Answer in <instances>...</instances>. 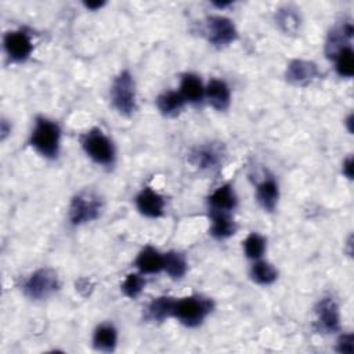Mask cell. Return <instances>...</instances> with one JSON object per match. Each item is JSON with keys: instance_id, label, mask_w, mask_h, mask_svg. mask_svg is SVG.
<instances>
[{"instance_id": "14", "label": "cell", "mask_w": 354, "mask_h": 354, "mask_svg": "<svg viewBox=\"0 0 354 354\" xmlns=\"http://www.w3.org/2000/svg\"><path fill=\"white\" fill-rule=\"evenodd\" d=\"M256 199L264 212H274L279 201V185L272 176L263 178L256 185Z\"/></svg>"}, {"instance_id": "26", "label": "cell", "mask_w": 354, "mask_h": 354, "mask_svg": "<svg viewBox=\"0 0 354 354\" xmlns=\"http://www.w3.org/2000/svg\"><path fill=\"white\" fill-rule=\"evenodd\" d=\"M333 59L336 73L340 77H351L354 75V51L350 47V44L342 47L336 53Z\"/></svg>"}, {"instance_id": "21", "label": "cell", "mask_w": 354, "mask_h": 354, "mask_svg": "<svg viewBox=\"0 0 354 354\" xmlns=\"http://www.w3.org/2000/svg\"><path fill=\"white\" fill-rule=\"evenodd\" d=\"M178 91L188 104H199L205 98V87L195 73H184L181 76Z\"/></svg>"}, {"instance_id": "31", "label": "cell", "mask_w": 354, "mask_h": 354, "mask_svg": "<svg viewBox=\"0 0 354 354\" xmlns=\"http://www.w3.org/2000/svg\"><path fill=\"white\" fill-rule=\"evenodd\" d=\"M83 6L90 11H97L105 6V1H84Z\"/></svg>"}, {"instance_id": "9", "label": "cell", "mask_w": 354, "mask_h": 354, "mask_svg": "<svg viewBox=\"0 0 354 354\" xmlns=\"http://www.w3.org/2000/svg\"><path fill=\"white\" fill-rule=\"evenodd\" d=\"M3 47L8 58L14 62H25L33 51L30 36L22 29L7 32L3 36Z\"/></svg>"}, {"instance_id": "22", "label": "cell", "mask_w": 354, "mask_h": 354, "mask_svg": "<svg viewBox=\"0 0 354 354\" xmlns=\"http://www.w3.org/2000/svg\"><path fill=\"white\" fill-rule=\"evenodd\" d=\"M185 104L187 102L180 94V91H174V90L163 91L156 97V106L159 112L167 118L177 116L183 111Z\"/></svg>"}, {"instance_id": "7", "label": "cell", "mask_w": 354, "mask_h": 354, "mask_svg": "<svg viewBox=\"0 0 354 354\" xmlns=\"http://www.w3.org/2000/svg\"><path fill=\"white\" fill-rule=\"evenodd\" d=\"M315 322L314 329L318 333L330 335L340 330V310L337 301L332 296H324L314 307Z\"/></svg>"}, {"instance_id": "6", "label": "cell", "mask_w": 354, "mask_h": 354, "mask_svg": "<svg viewBox=\"0 0 354 354\" xmlns=\"http://www.w3.org/2000/svg\"><path fill=\"white\" fill-rule=\"evenodd\" d=\"M102 210V199L93 191L76 194L68 207V220L73 227H79L97 220Z\"/></svg>"}, {"instance_id": "5", "label": "cell", "mask_w": 354, "mask_h": 354, "mask_svg": "<svg viewBox=\"0 0 354 354\" xmlns=\"http://www.w3.org/2000/svg\"><path fill=\"white\" fill-rule=\"evenodd\" d=\"M61 288L58 274L48 267L33 271L26 279H24L21 289L24 295L35 301L46 300L57 293Z\"/></svg>"}, {"instance_id": "32", "label": "cell", "mask_w": 354, "mask_h": 354, "mask_svg": "<svg viewBox=\"0 0 354 354\" xmlns=\"http://www.w3.org/2000/svg\"><path fill=\"white\" fill-rule=\"evenodd\" d=\"M0 133H1V140H6V137L11 133V124H8L6 119H3L0 123Z\"/></svg>"}, {"instance_id": "25", "label": "cell", "mask_w": 354, "mask_h": 354, "mask_svg": "<svg viewBox=\"0 0 354 354\" xmlns=\"http://www.w3.org/2000/svg\"><path fill=\"white\" fill-rule=\"evenodd\" d=\"M275 24L285 35H296L300 28V17L292 7L278 8L275 12Z\"/></svg>"}, {"instance_id": "29", "label": "cell", "mask_w": 354, "mask_h": 354, "mask_svg": "<svg viewBox=\"0 0 354 354\" xmlns=\"http://www.w3.org/2000/svg\"><path fill=\"white\" fill-rule=\"evenodd\" d=\"M336 351L351 354L354 351V336L353 333H343L336 342Z\"/></svg>"}, {"instance_id": "10", "label": "cell", "mask_w": 354, "mask_h": 354, "mask_svg": "<svg viewBox=\"0 0 354 354\" xmlns=\"http://www.w3.org/2000/svg\"><path fill=\"white\" fill-rule=\"evenodd\" d=\"M224 147L220 144H203L189 152V162L201 170H216L223 163Z\"/></svg>"}, {"instance_id": "24", "label": "cell", "mask_w": 354, "mask_h": 354, "mask_svg": "<svg viewBox=\"0 0 354 354\" xmlns=\"http://www.w3.org/2000/svg\"><path fill=\"white\" fill-rule=\"evenodd\" d=\"M249 275H250L252 281L256 282L257 285L267 286V285H271L277 281L278 271L271 263L259 259L252 264Z\"/></svg>"}, {"instance_id": "16", "label": "cell", "mask_w": 354, "mask_h": 354, "mask_svg": "<svg viewBox=\"0 0 354 354\" xmlns=\"http://www.w3.org/2000/svg\"><path fill=\"white\" fill-rule=\"evenodd\" d=\"M236 205H238V198L231 184H223L216 191H213L207 198L209 210L231 213L236 207Z\"/></svg>"}, {"instance_id": "20", "label": "cell", "mask_w": 354, "mask_h": 354, "mask_svg": "<svg viewBox=\"0 0 354 354\" xmlns=\"http://www.w3.org/2000/svg\"><path fill=\"white\" fill-rule=\"evenodd\" d=\"M353 33H354V29H353V25L350 22L335 26L329 32L328 39H326V46H325L326 55L329 58H333L342 47L348 46V41L351 40Z\"/></svg>"}, {"instance_id": "1", "label": "cell", "mask_w": 354, "mask_h": 354, "mask_svg": "<svg viewBox=\"0 0 354 354\" xmlns=\"http://www.w3.org/2000/svg\"><path fill=\"white\" fill-rule=\"evenodd\" d=\"M29 144L46 159H57L61 147V129L57 122L37 116L35 119V126L32 129Z\"/></svg>"}, {"instance_id": "11", "label": "cell", "mask_w": 354, "mask_h": 354, "mask_svg": "<svg viewBox=\"0 0 354 354\" xmlns=\"http://www.w3.org/2000/svg\"><path fill=\"white\" fill-rule=\"evenodd\" d=\"M319 76L315 62L307 59H292L285 71V79L293 86H307Z\"/></svg>"}, {"instance_id": "12", "label": "cell", "mask_w": 354, "mask_h": 354, "mask_svg": "<svg viewBox=\"0 0 354 354\" xmlns=\"http://www.w3.org/2000/svg\"><path fill=\"white\" fill-rule=\"evenodd\" d=\"M136 207L142 216L158 218L165 213V199L151 187H145L136 196Z\"/></svg>"}, {"instance_id": "18", "label": "cell", "mask_w": 354, "mask_h": 354, "mask_svg": "<svg viewBox=\"0 0 354 354\" xmlns=\"http://www.w3.org/2000/svg\"><path fill=\"white\" fill-rule=\"evenodd\" d=\"M134 266L141 274H158L163 270V253L152 246H145L137 254Z\"/></svg>"}, {"instance_id": "13", "label": "cell", "mask_w": 354, "mask_h": 354, "mask_svg": "<svg viewBox=\"0 0 354 354\" xmlns=\"http://www.w3.org/2000/svg\"><path fill=\"white\" fill-rule=\"evenodd\" d=\"M205 97L212 108L224 112L231 104V91L228 84L221 79H210L205 87Z\"/></svg>"}, {"instance_id": "33", "label": "cell", "mask_w": 354, "mask_h": 354, "mask_svg": "<svg viewBox=\"0 0 354 354\" xmlns=\"http://www.w3.org/2000/svg\"><path fill=\"white\" fill-rule=\"evenodd\" d=\"M231 4H232L231 1H221V3H220V1H214V3H213V6H216L217 8H225V7L231 6Z\"/></svg>"}, {"instance_id": "28", "label": "cell", "mask_w": 354, "mask_h": 354, "mask_svg": "<svg viewBox=\"0 0 354 354\" xmlns=\"http://www.w3.org/2000/svg\"><path fill=\"white\" fill-rule=\"evenodd\" d=\"M145 283H147V281L141 274L131 272V274H127L126 278L123 279V282L120 285V290L126 297L137 299L141 295V292L144 290Z\"/></svg>"}, {"instance_id": "30", "label": "cell", "mask_w": 354, "mask_h": 354, "mask_svg": "<svg viewBox=\"0 0 354 354\" xmlns=\"http://www.w3.org/2000/svg\"><path fill=\"white\" fill-rule=\"evenodd\" d=\"M342 171H343V174H344L348 180L353 178V158H351V156H348V158H346V159L343 160Z\"/></svg>"}, {"instance_id": "19", "label": "cell", "mask_w": 354, "mask_h": 354, "mask_svg": "<svg viewBox=\"0 0 354 354\" xmlns=\"http://www.w3.org/2000/svg\"><path fill=\"white\" fill-rule=\"evenodd\" d=\"M118 344V330L111 322L100 324L93 333V347L102 353H112Z\"/></svg>"}, {"instance_id": "3", "label": "cell", "mask_w": 354, "mask_h": 354, "mask_svg": "<svg viewBox=\"0 0 354 354\" xmlns=\"http://www.w3.org/2000/svg\"><path fill=\"white\" fill-rule=\"evenodd\" d=\"M109 98L113 109L123 116H131L137 111L136 82L127 69L120 71L113 77L109 88Z\"/></svg>"}, {"instance_id": "23", "label": "cell", "mask_w": 354, "mask_h": 354, "mask_svg": "<svg viewBox=\"0 0 354 354\" xmlns=\"http://www.w3.org/2000/svg\"><path fill=\"white\" fill-rule=\"evenodd\" d=\"M163 270L171 279H181L188 270L185 256L177 250H169L163 253Z\"/></svg>"}, {"instance_id": "27", "label": "cell", "mask_w": 354, "mask_h": 354, "mask_svg": "<svg viewBox=\"0 0 354 354\" xmlns=\"http://www.w3.org/2000/svg\"><path fill=\"white\" fill-rule=\"evenodd\" d=\"M266 245H267V241L263 235L257 232H250L243 241L245 256L252 260H259L266 252Z\"/></svg>"}, {"instance_id": "8", "label": "cell", "mask_w": 354, "mask_h": 354, "mask_svg": "<svg viewBox=\"0 0 354 354\" xmlns=\"http://www.w3.org/2000/svg\"><path fill=\"white\" fill-rule=\"evenodd\" d=\"M205 32L207 41L217 48L227 47L238 39L235 24L224 15H209L206 18Z\"/></svg>"}, {"instance_id": "2", "label": "cell", "mask_w": 354, "mask_h": 354, "mask_svg": "<svg viewBox=\"0 0 354 354\" xmlns=\"http://www.w3.org/2000/svg\"><path fill=\"white\" fill-rule=\"evenodd\" d=\"M214 310V301L201 295H191L176 299L173 318L187 328H196L203 324L209 314Z\"/></svg>"}, {"instance_id": "15", "label": "cell", "mask_w": 354, "mask_h": 354, "mask_svg": "<svg viewBox=\"0 0 354 354\" xmlns=\"http://www.w3.org/2000/svg\"><path fill=\"white\" fill-rule=\"evenodd\" d=\"M210 218V230L209 234L218 241L227 239L236 232V223L234 221L231 213L228 212H216L209 210Z\"/></svg>"}, {"instance_id": "17", "label": "cell", "mask_w": 354, "mask_h": 354, "mask_svg": "<svg viewBox=\"0 0 354 354\" xmlns=\"http://www.w3.org/2000/svg\"><path fill=\"white\" fill-rule=\"evenodd\" d=\"M176 304V297L171 296H158L153 297L145 308V319L155 324H162L167 318L173 317V310Z\"/></svg>"}, {"instance_id": "4", "label": "cell", "mask_w": 354, "mask_h": 354, "mask_svg": "<svg viewBox=\"0 0 354 354\" xmlns=\"http://www.w3.org/2000/svg\"><path fill=\"white\" fill-rule=\"evenodd\" d=\"M84 153L102 167H112L116 160V151L112 140L98 127H93L80 137Z\"/></svg>"}]
</instances>
